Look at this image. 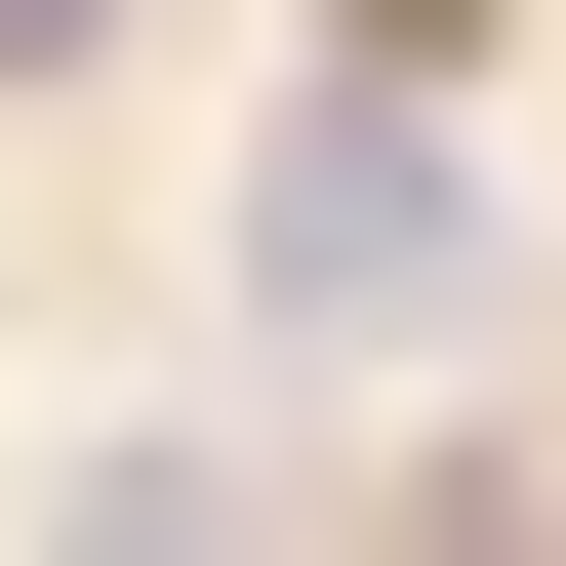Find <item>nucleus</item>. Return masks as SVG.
<instances>
[{"instance_id":"3","label":"nucleus","mask_w":566,"mask_h":566,"mask_svg":"<svg viewBox=\"0 0 566 566\" xmlns=\"http://www.w3.org/2000/svg\"><path fill=\"white\" fill-rule=\"evenodd\" d=\"M41 41H122V0H0V82H41Z\"/></svg>"},{"instance_id":"2","label":"nucleus","mask_w":566,"mask_h":566,"mask_svg":"<svg viewBox=\"0 0 566 566\" xmlns=\"http://www.w3.org/2000/svg\"><path fill=\"white\" fill-rule=\"evenodd\" d=\"M324 41H365V82H446V41H485V0H324Z\"/></svg>"},{"instance_id":"1","label":"nucleus","mask_w":566,"mask_h":566,"mask_svg":"<svg viewBox=\"0 0 566 566\" xmlns=\"http://www.w3.org/2000/svg\"><path fill=\"white\" fill-rule=\"evenodd\" d=\"M243 324H283V365H446V324H485V122L446 82H324L243 163Z\"/></svg>"}]
</instances>
